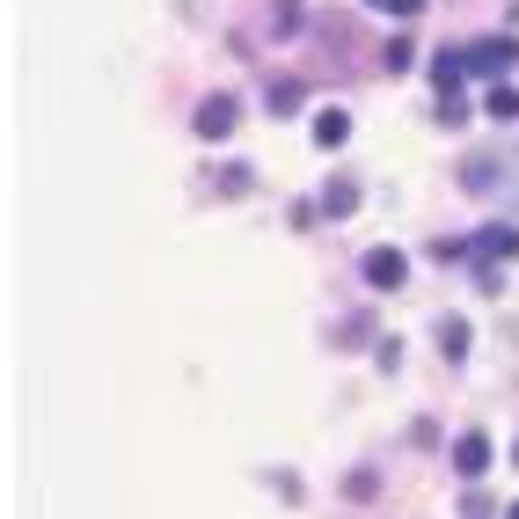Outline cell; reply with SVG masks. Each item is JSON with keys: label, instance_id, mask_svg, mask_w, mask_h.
<instances>
[{"label": "cell", "instance_id": "obj_1", "mask_svg": "<svg viewBox=\"0 0 519 519\" xmlns=\"http://www.w3.org/2000/svg\"><path fill=\"white\" fill-rule=\"evenodd\" d=\"M234 117H242V103H234L227 88H212V96L198 103V139H227V132H234Z\"/></svg>", "mask_w": 519, "mask_h": 519}, {"label": "cell", "instance_id": "obj_2", "mask_svg": "<svg viewBox=\"0 0 519 519\" xmlns=\"http://www.w3.org/2000/svg\"><path fill=\"white\" fill-rule=\"evenodd\" d=\"M359 271H366V286H381V293H395V286L410 278L403 249H366V256H359Z\"/></svg>", "mask_w": 519, "mask_h": 519}, {"label": "cell", "instance_id": "obj_3", "mask_svg": "<svg viewBox=\"0 0 519 519\" xmlns=\"http://www.w3.org/2000/svg\"><path fill=\"white\" fill-rule=\"evenodd\" d=\"M461 66H476V74H498V66H519V37H483V44H468Z\"/></svg>", "mask_w": 519, "mask_h": 519}, {"label": "cell", "instance_id": "obj_4", "mask_svg": "<svg viewBox=\"0 0 519 519\" xmlns=\"http://www.w3.org/2000/svg\"><path fill=\"white\" fill-rule=\"evenodd\" d=\"M454 468H461V476H483V468H490V432H461L454 439Z\"/></svg>", "mask_w": 519, "mask_h": 519}, {"label": "cell", "instance_id": "obj_5", "mask_svg": "<svg viewBox=\"0 0 519 519\" xmlns=\"http://www.w3.org/2000/svg\"><path fill=\"white\" fill-rule=\"evenodd\" d=\"M322 212H329V220H351V212H359V183H351V176H329V183H322Z\"/></svg>", "mask_w": 519, "mask_h": 519}, {"label": "cell", "instance_id": "obj_6", "mask_svg": "<svg viewBox=\"0 0 519 519\" xmlns=\"http://www.w3.org/2000/svg\"><path fill=\"white\" fill-rule=\"evenodd\" d=\"M300 103H308V81H293V74L264 88V110H278V117H286V110H300Z\"/></svg>", "mask_w": 519, "mask_h": 519}, {"label": "cell", "instance_id": "obj_7", "mask_svg": "<svg viewBox=\"0 0 519 519\" xmlns=\"http://www.w3.org/2000/svg\"><path fill=\"white\" fill-rule=\"evenodd\" d=\"M351 139V117L344 110H315V147H344Z\"/></svg>", "mask_w": 519, "mask_h": 519}, {"label": "cell", "instance_id": "obj_8", "mask_svg": "<svg viewBox=\"0 0 519 519\" xmlns=\"http://www.w3.org/2000/svg\"><path fill=\"white\" fill-rule=\"evenodd\" d=\"M476 249H490V256H519V227H483Z\"/></svg>", "mask_w": 519, "mask_h": 519}, {"label": "cell", "instance_id": "obj_9", "mask_svg": "<svg viewBox=\"0 0 519 519\" xmlns=\"http://www.w3.org/2000/svg\"><path fill=\"white\" fill-rule=\"evenodd\" d=\"M300 30V0H271V37H293Z\"/></svg>", "mask_w": 519, "mask_h": 519}, {"label": "cell", "instance_id": "obj_10", "mask_svg": "<svg viewBox=\"0 0 519 519\" xmlns=\"http://www.w3.org/2000/svg\"><path fill=\"white\" fill-rule=\"evenodd\" d=\"M439 351H446V359H461V351H468V322L446 315V322H439Z\"/></svg>", "mask_w": 519, "mask_h": 519}, {"label": "cell", "instance_id": "obj_11", "mask_svg": "<svg viewBox=\"0 0 519 519\" xmlns=\"http://www.w3.org/2000/svg\"><path fill=\"white\" fill-rule=\"evenodd\" d=\"M483 110H490V117H519V88H490Z\"/></svg>", "mask_w": 519, "mask_h": 519}, {"label": "cell", "instance_id": "obj_12", "mask_svg": "<svg viewBox=\"0 0 519 519\" xmlns=\"http://www.w3.org/2000/svg\"><path fill=\"white\" fill-rule=\"evenodd\" d=\"M366 8H388V15H403V22H410V15L424 8V0H366Z\"/></svg>", "mask_w": 519, "mask_h": 519}, {"label": "cell", "instance_id": "obj_13", "mask_svg": "<svg viewBox=\"0 0 519 519\" xmlns=\"http://www.w3.org/2000/svg\"><path fill=\"white\" fill-rule=\"evenodd\" d=\"M512 461H519V439H512Z\"/></svg>", "mask_w": 519, "mask_h": 519}, {"label": "cell", "instance_id": "obj_14", "mask_svg": "<svg viewBox=\"0 0 519 519\" xmlns=\"http://www.w3.org/2000/svg\"><path fill=\"white\" fill-rule=\"evenodd\" d=\"M505 519H519V505H512V512H505Z\"/></svg>", "mask_w": 519, "mask_h": 519}]
</instances>
